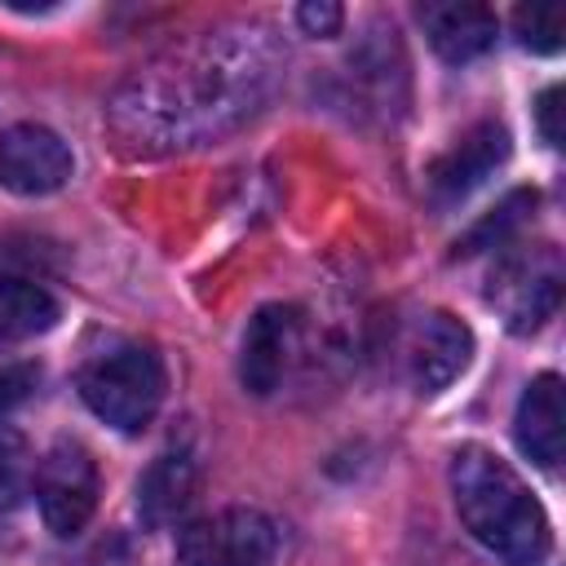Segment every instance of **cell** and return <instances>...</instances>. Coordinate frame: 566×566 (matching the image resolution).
Instances as JSON below:
<instances>
[{
	"mask_svg": "<svg viewBox=\"0 0 566 566\" xmlns=\"http://www.w3.org/2000/svg\"><path fill=\"white\" fill-rule=\"evenodd\" d=\"M35 504L57 539H71L88 526L97 509V460L88 455V447L62 438L44 451V460L35 464Z\"/></svg>",
	"mask_w": 566,
	"mask_h": 566,
	"instance_id": "277c9868",
	"label": "cell"
},
{
	"mask_svg": "<svg viewBox=\"0 0 566 566\" xmlns=\"http://www.w3.org/2000/svg\"><path fill=\"white\" fill-rule=\"evenodd\" d=\"M535 124H539V133H544L548 146H562V88H557V84H548V88L539 93V102H535Z\"/></svg>",
	"mask_w": 566,
	"mask_h": 566,
	"instance_id": "d6986e66",
	"label": "cell"
},
{
	"mask_svg": "<svg viewBox=\"0 0 566 566\" xmlns=\"http://www.w3.org/2000/svg\"><path fill=\"white\" fill-rule=\"evenodd\" d=\"M504 159H509V133L486 119V124L469 128L442 159H433V168H429V195L438 203H455L469 190H478Z\"/></svg>",
	"mask_w": 566,
	"mask_h": 566,
	"instance_id": "ba28073f",
	"label": "cell"
},
{
	"mask_svg": "<svg viewBox=\"0 0 566 566\" xmlns=\"http://www.w3.org/2000/svg\"><path fill=\"white\" fill-rule=\"evenodd\" d=\"M531 208H535V195H531V190H517L509 203H500V208H495V217H486L482 226H473V234L464 239V248H460V252L495 248L500 239H509V230H513V226H517V221H522Z\"/></svg>",
	"mask_w": 566,
	"mask_h": 566,
	"instance_id": "2e32d148",
	"label": "cell"
},
{
	"mask_svg": "<svg viewBox=\"0 0 566 566\" xmlns=\"http://www.w3.org/2000/svg\"><path fill=\"white\" fill-rule=\"evenodd\" d=\"M80 398L111 429L142 433L164 402V363L142 340L111 345L80 371Z\"/></svg>",
	"mask_w": 566,
	"mask_h": 566,
	"instance_id": "7a4b0ae2",
	"label": "cell"
},
{
	"mask_svg": "<svg viewBox=\"0 0 566 566\" xmlns=\"http://www.w3.org/2000/svg\"><path fill=\"white\" fill-rule=\"evenodd\" d=\"M35 380H40V371H35V367H4V371H0V420H4L18 402H27V398H31Z\"/></svg>",
	"mask_w": 566,
	"mask_h": 566,
	"instance_id": "ac0fdd59",
	"label": "cell"
},
{
	"mask_svg": "<svg viewBox=\"0 0 566 566\" xmlns=\"http://www.w3.org/2000/svg\"><path fill=\"white\" fill-rule=\"evenodd\" d=\"M199 486V469L190 460V451H164L142 478H137V513L146 526H168L186 513V504L195 500Z\"/></svg>",
	"mask_w": 566,
	"mask_h": 566,
	"instance_id": "7c38bea8",
	"label": "cell"
},
{
	"mask_svg": "<svg viewBox=\"0 0 566 566\" xmlns=\"http://www.w3.org/2000/svg\"><path fill=\"white\" fill-rule=\"evenodd\" d=\"M27 478H31V460H27V442L0 420V513L13 509L27 491Z\"/></svg>",
	"mask_w": 566,
	"mask_h": 566,
	"instance_id": "9a60e30c",
	"label": "cell"
},
{
	"mask_svg": "<svg viewBox=\"0 0 566 566\" xmlns=\"http://www.w3.org/2000/svg\"><path fill=\"white\" fill-rule=\"evenodd\" d=\"M451 495L464 531L509 566H539L553 548V526L531 486L486 447L451 455Z\"/></svg>",
	"mask_w": 566,
	"mask_h": 566,
	"instance_id": "6da1fadb",
	"label": "cell"
},
{
	"mask_svg": "<svg viewBox=\"0 0 566 566\" xmlns=\"http://www.w3.org/2000/svg\"><path fill=\"white\" fill-rule=\"evenodd\" d=\"M420 27L438 57L469 62L495 44V13L486 4H420Z\"/></svg>",
	"mask_w": 566,
	"mask_h": 566,
	"instance_id": "8fae6325",
	"label": "cell"
},
{
	"mask_svg": "<svg viewBox=\"0 0 566 566\" xmlns=\"http://www.w3.org/2000/svg\"><path fill=\"white\" fill-rule=\"evenodd\" d=\"M296 22L310 31V35H336L340 22H345V9L336 0H305L296 9Z\"/></svg>",
	"mask_w": 566,
	"mask_h": 566,
	"instance_id": "e0dca14e",
	"label": "cell"
},
{
	"mask_svg": "<svg viewBox=\"0 0 566 566\" xmlns=\"http://www.w3.org/2000/svg\"><path fill=\"white\" fill-rule=\"evenodd\" d=\"M513 31L531 53H557L566 35V9L562 4H522L513 13Z\"/></svg>",
	"mask_w": 566,
	"mask_h": 566,
	"instance_id": "5bb4252c",
	"label": "cell"
},
{
	"mask_svg": "<svg viewBox=\"0 0 566 566\" xmlns=\"http://www.w3.org/2000/svg\"><path fill=\"white\" fill-rule=\"evenodd\" d=\"M486 296H491V305L504 310L513 332H535L557 310V296H562V261H557V252L544 243L535 252L509 256L500 265V274L491 279Z\"/></svg>",
	"mask_w": 566,
	"mask_h": 566,
	"instance_id": "5b68a950",
	"label": "cell"
},
{
	"mask_svg": "<svg viewBox=\"0 0 566 566\" xmlns=\"http://www.w3.org/2000/svg\"><path fill=\"white\" fill-rule=\"evenodd\" d=\"M279 548L274 522L256 509H221L177 535V566H270Z\"/></svg>",
	"mask_w": 566,
	"mask_h": 566,
	"instance_id": "3957f363",
	"label": "cell"
},
{
	"mask_svg": "<svg viewBox=\"0 0 566 566\" xmlns=\"http://www.w3.org/2000/svg\"><path fill=\"white\" fill-rule=\"evenodd\" d=\"M71 146L44 124H13L0 133V186L13 195H53L71 181Z\"/></svg>",
	"mask_w": 566,
	"mask_h": 566,
	"instance_id": "8992f818",
	"label": "cell"
},
{
	"mask_svg": "<svg viewBox=\"0 0 566 566\" xmlns=\"http://www.w3.org/2000/svg\"><path fill=\"white\" fill-rule=\"evenodd\" d=\"M473 358V332L469 323H460L447 310H429L416 323L411 336V376L420 385V394H438L447 389Z\"/></svg>",
	"mask_w": 566,
	"mask_h": 566,
	"instance_id": "9c48e42d",
	"label": "cell"
},
{
	"mask_svg": "<svg viewBox=\"0 0 566 566\" xmlns=\"http://www.w3.org/2000/svg\"><path fill=\"white\" fill-rule=\"evenodd\" d=\"M53 323H57V301L40 283L0 274V345L31 340Z\"/></svg>",
	"mask_w": 566,
	"mask_h": 566,
	"instance_id": "4fadbf2b",
	"label": "cell"
},
{
	"mask_svg": "<svg viewBox=\"0 0 566 566\" xmlns=\"http://www.w3.org/2000/svg\"><path fill=\"white\" fill-rule=\"evenodd\" d=\"M513 438L526 460H535L539 469H557L562 438H566V407H562V380L553 371L535 376L522 389L517 416H513Z\"/></svg>",
	"mask_w": 566,
	"mask_h": 566,
	"instance_id": "30bf717a",
	"label": "cell"
},
{
	"mask_svg": "<svg viewBox=\"0 0 566 566\" xmlns=\"http://www.w3.org/2000/svg\"><path fill=\"white\" fill-rule=\"evenodd\" d=\"M296 332H301V318L292 305H261L252 314L243 332V354H239V380L248 394L265 398L279 389L287 358L296 349Z\"/></svg>",
	"mask_w": 566,
	"mask_h": 566,
	"instance_id": "52a82bcc",
	"label": "cell"
}]
</instances>
